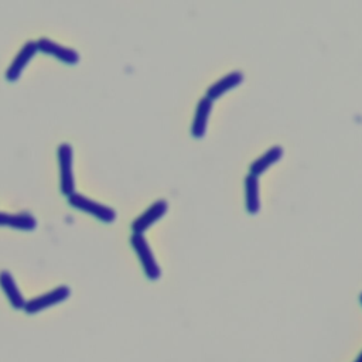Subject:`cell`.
<instances>
[{"mask_svg": "<svg viewBox=\"0 0 362 362\" xmlns=\"http://www.w3.org/2000/svg\"><path fill=\"white\" fill-rule=\"evenodd\" d=\"M242 81H243V75L239 71H232V72L223 75L222 78L216 79L212 85H209L208 89H206L205 96L209 98L211 100H215L221 95H223L225 92H228L232 88H236L238 85H240Z\"/></svg>", "mask_w": 362, "mask_h": 362, "instance_id": "cell-10", "label": "cell"}, {"mask_svg": "<svg viewBox=\"0 0 362 362\" xmlns=\"http://www.w3.org/2000/svg\"><path fill=\"white\" fill-rule=\"evenodd\" d=\"M71 294V290L69 287L66 286H58L47 293H42L34 298H30L25 301V305L23 308L24 313L33 315V314H37L45 308H49L52 305H57L62 301H65Z\"/></svg>", "mask_w": 362, "mask_h": 362, "instance_id": "cell-4", "label": "cell"}, {"mask_svg": "<svg viewBox=\"0 0 362 362\" xmlns=\"http://www.w3.org/2000/svg\"><path fill=\"white\" fill-rule=\"evenodd\" d=\"M58 164H59V187L61 192L66 197L75 192V180L72 171V147L68 143H61L58 147Z\"/></svg>", "mask_w": 362, "mask_h": 362, "instance_id": "cell-3", "label": "cell"}, {"mask_svg": "<svg viewBox=\"0 0 362 362\" xmlns=\"http://www.w3.org/2000/svg\"><path fill=\"white\" fill-rule=\"evenodd\" d=\"M130 245L133 246L139 260H140V264L144 270V274L147 279L150 280H157L160 279L161 276V272H160V267L156 262V257L146 240V238L143 236V233H133L130 236Z\"/></svg>", "mask_w": 362, "mask_h": 362, "instance_id": "cell-1", "label": "cell"}, {"mask_svg": "<svg viewBox=\"0 0 362 362\" xmlns=\"http://www.w3.org/2000/svg\"><path fill=\"white\" fill-rule=\"evenodd\" d=\"M245 206L246 211L252 215H255L260 208V199H259V177L247 174L245 177Z\"/></svg>", "mask_w": 362, "mask_h": 362, "instance_id": "cell-12", "label": "cell"}, {"mask_svg": "<svg viewBox=\"0 0 362 362\" xmlns=\"http://www.w3.org/2000/svg\"><path fill=\"white\" fill-rule=\"evenodd\" d=\"M359 301H361V304H362V293H361V296H359Z\"/></svg>", "mask_w": 362, "mask_h": 362, "instance_id": "cell-15", "label": "cell"}, {"mask_svg": "<svg viewBox=\"0 0 362 362\" xmlns=\"http://www.w3.org/2000/svg\"><path fill=\"white\" fill-rule=\"evenodd\" d=\"M283 156V148L280 146H273L269 150H266L262 156H259L256 160H253L249 165V174L252 175H262L270 165L277 163Z\"/></svg>", "mask_w": 362, "mask_h": 362, "instance_id": "cell-11", "label": "cell"}, {"mask_svg": "<svg viewBox=\"0 0 362 362\" xmlns=\"http://www.w3.org/2000/svg\"><path fill=\"white\" fill-rule=\"evenodd\" d=\"M68 202L74 208H76L79 211H83V212L95 216L96 219H99L102 222L109 223V222H113L116 219L115 209H112L110 206H106V205H103V204H100L95 199H90V198H88V197H85V195H82L76 191L72 195L68 197Z\"/></svg>", "mask_w": 362, "mask_h": 362, "instance_id": "cell-2", "label": "cell"}, {"mask_svg": "<svg viewBox=\"0 0 362 362\" xmlns=\"http://www.w3.org/2000/svg\"><path fill=\"white\" fill-rule=\"evenodd\" d=\"M37 47H38V51L44 52V54H48V55H52L55 57L57 59L65 62V64H76L79 61V54L72 49V48H68V47H64L49 38H45V37H41L37 40Z\"/></svg>", "mask_w": 362, "mask_h": 362, "instance_id": "cell-7", "label": "cell"}, {"mask_svg": "<svg viewBox=\"0 0 362 362\" xmlns=\"http://www.w3.org/2000/svg\"><path fill=\"white\" fill-rule=\"evenodd\" d=\"M37 51H38L37 41H27L20 48V51L17 52L13 62L8 65V68L6 71V78L11 82L17 81L18 76L21 75V72L24 71V68L27 66V64L31 61V58L35 55Z\"/></svg>", "mask_w": 362, "mask_h": 362, "instance_id": "cell-6", "label": "cell"}, {"mask_svg": "<svg viewBox=\"0 0 362 362\" xmlns=\"http://www.w3.org/2000/svg\"><path fill=\"white\" fill-rule=\"evenodd\" d=\"M0 226H8L20 230H33L37 226V221L30 214L0 212Z\"/></svg>", "mask_w": 362, "mask_h": 362, "instance_id": "cell-13", "label": "cell"}, {"mask_svg": "<svg viewBox=\"0 0 362 362\" xmlns=\"http://www.w3.org/2000/svg\"><path fill=\"white\" fill-rule=\"evenodd\" d=\"M211 110H212V100L206 96H202L197 103L194 120L191 124V134L195 139L204 137V134L206 132V124H208Z\"/></svg>", "mask_w": 362, "mask_h": 362, "instance_id": "cell-8", "label": "cell"}, {"mask_svg": "<svg viewBox=\"0 0 362 362\" xmlns=\"http://www.w3.org/2000/svg\"><path fill=\"white\" fill-rule=\"evenodd\" d=\"M354 362H362V352L359 354V356H358V358H356Z\"/></svg>", "mask_w": 362, "mask_h": 362, "instance_id": "cell-14", "label": "cell"}, {"mask_svg": "<svg viewBox=\"0 0 362 362\" xmlns=\"http://www.w3.org/2000/svg\"><path fill=\"white\" fill-rule=\"evenodd\" d=\"M167 201L165 199H157L153 202L144 212H141L133 222H132V230L133 233H144L154 222H157L165 212H167Z\"/></svg>", "mask_w": 362, "mask_h": 362, "instance_id": "cell-5", "label": "cell"}, {"mask_svg": "<svg viewBox=\"0 0 362 362\" xmlns=\"http://www.w3.org/2000/svg\"><path fill=\"white\" fill-rule=\"evenodd\" d=\"M0 287L6 296V298L8 300L10 305L14 310H23L25 305V298L23 297L20 288L16 284L14 277L10 274V272L3 270L0 272Z\"/></svg>", "mask_w": 362, "mask_h": 362, "instance_id": "cell-9", "label": "cell"}]
</instances>
